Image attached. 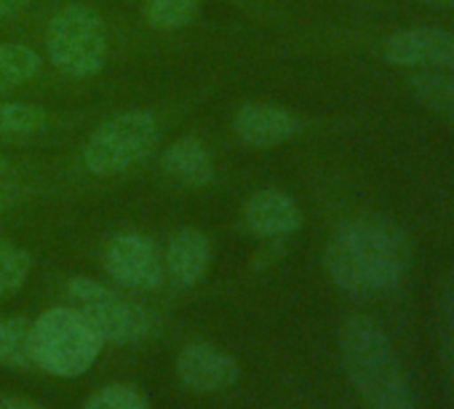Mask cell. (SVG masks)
<instances>
[{"label":"cell","instance_id":"9a60e30c","mask_svg":"<svg viewBox=\"0 0 454 409\" xmlns=\"http://www.w3.org/2000/svg\"><path fill=\"white\" fill-rule=\"evenodd\" d=\"M0 364L12 369L35 366V348H33V321L14 316L0 321Z\"/></svg>","mask_w":454,"mask_h":409},{"label":"cell","instance_id":"ffe728a7","mask_svg":"<svg viewBox=\"0 0 454 409\" xmlns=\"http://www.w3.org/2000/svg\"><path fill=\"white\" fill-rule=\"evenodd\" d=\"M83 409H150V404L137 388L123 385V382H113V385L99 388L86 401Z\"/></svg>","mask_w":454,"mask_h":409},{"label":"cell","instance_id":"44dd1931","mask_svg":"<svg viewBox=\"0 0 454 409\" xmlns=\"http://www.w3.org/2000/svg\"><path fill=\"white\" fill-rule=\"evenodd\" d=\"M17 198H20V187H17L14 182L0 179V215H4Z\"/></svg>","mask_w":454,"mask_h":409},{"label":"cell","instance_id":"484cf974","mask_svg":"<svg viewBox=\"0 0 454 409\" xmlns=\"http://www.w3.org/2000/svg\"><path fill=\"white\" fill-rule=\"evenodd\" d=\"M9 171V163H6V158L4 155H0V177H4Z\"/></svg>","mask_w":454,"mask_h":409},{"label":"cell","instance_id":"7a4b0ae2","mask_svg":"<svg viewBox=\"0 0 454 409\" xmlns=\"http://www.w3.org/2000/svg\"><path fill=\"white\" fill-rule=\"evenodd\" d=\"M340 358L350 385L372 409H414V393L387 332L369 316L340 329Z\"/></svg>","mask_w":454,"mask_h":409},{"label":"cell","instance_id":"603a6c76","mask_svg":"<svg viewBox=\"0 0 454 409\" xmlns=\"http://www.w3.org/2000/svg\"><path fill=\"white\" fill-rule=\"evenodd\" d=\"M0 409H46V406L22 396H6V398H0Z\"/></svg>","mask_w":454,"mask_h":409},{"label":"cell","instance_id":"277c9868","mask_svg":"<svg viewBox=\"0 0 454 409\" xmlns=\"http://www.w3.org/2000/svg\"><path fill=\"white\" fill-rule=\"evenodd\" d=\"M35 366L54 377H81L99 358L105 340L78 308H51L33 321Z\"/></svg>","mask_w":454,"mask_h":409},{"label":"cell","instance_id":"8fae6325","mask_svg":"<svg viewBox=\"0 0 454 409\" xmlns=\"http://www.w3.org/2000/svg\"><path fill=\"white\" fill-rule=\"evenodd\" d=\"M244 225L257 239H286L302 228V212L289 193L268 187L244 203Z\"/></svg>","mask_w":454,"mask_h":409},{"label":"cell","instance_id":"2e32d148","mask_svg":"<svg viewBox=\"0 0 454 409\" xmlns=\"http://www.w3.org/2000/svg\"><path fill=\"white\" fill-rule=\"evenodd\" d=\"M43 62L38 51L22 43H0V91L20 89L38 78Z\"/></svg>","mask_w":454,"mask_h":409},{"label":"cell","instance_id":"ac0fdd59","mask_svg":"<svg viewBox=\"0 0 454 409\" xmlns=\"http://www.w3.org/2000/svg\"><path fill=\"white\" fill-rule=\"evenodd\" d=\"M33 273V255L12 241H0V300L17 295Z\"/></svg>","mask_w":454,"mask_h":409},{"label":"cell","instance_id":"4fadbf2b","mask_svg":"<svg viewBox=\"0 0 454 409\" xmlns=\"http://www.w3.org/2000/svg\"><path fill=\"white\" fill-rule=\"evenodd\" d=\"M163 171L187 187H203L214 179V163L208 150L203 147V142H198L195 137H182L176 142H171L160 158Z\"/></svg>","mask_w":454,"mask_h":409},{"label":"cell","instance_id":"30bf717a","mask_svg":"<svg viewBox=\"0 0 454 409\" xmlns=\"http://www.w3.org/2000/svg\"><path fill=\"white\" fill-rule=\"evenodd\" d=\"M300 131V118L278 105L249 102L233 115V134L241 145L268 150L289 142Z\"/></svg>","mask_w":454,"mask_h":409},{"label":"cell","instance_id":"7402d4cb","mask_svg":"<svg viewBox=\"0 0 454 409\" xmlns=\"http://www.w3.org/2000/svg\"><path fill=\"white\" fill-rule=\"evenodd\" d=\"M30 6V0H0V20H14Z\"/></svg>","mask_w":454,"mask_h":409},{"label":"cell","instance_id":"d4e9b609","mask_svg":"<svg viewBox=\"0 0 454 409\" xmlns=\"http://www.w3.org/2000/svg\"><path fill=\"white\" fill-rule=\"evenodd\" d=\"M449 366H451V380H454V329H451V337H449Z\"/></svg>","mask_w":454,"mask_h":409},{"label":"cell","instance_id":"8992f818","mask_svg":"<svg viewBox=\"0 0 454 409\" xmlns=\"http://www.w3.org/2000/svg\"><path fill=\"white\" fill-rule=\"evenodd\" d=\"M67 297L73 308H78L89 319V324L99 332L105 342L131 345L153 334L150 313L139 303H131L129 297L99 281L75 276L67 284Z\"/></svg>","mask_w":454,"mask_h":409},{"label":"cell","instance_id":"5b68a950","mask_svg":"<svg viewBox=\"0 0 454 409\" xmlns=\"http://www.w3.org/2000/svg\"><path fill=\"white\" fill-rule=\"evenodd\" d=\"M158 121L150 110H123L94 129L83 145V166L97 177H115L137 166L158 142Z\"/></svg>","mask_w":454,"mask_h":409},{"label":"cell","instance_id":"3957f363","mask_svg":"<svg viewBox=\"0 0 454 409\" xmlns=\"http://www.w3.org/2000/svg\"><path fill=\"white\" fill-rule=\"evenodd\" d=\"M49 62L67 78H94L107 62V25L102 14L83 4L70 0L46 28Z\"/></svg>","mask_w":454,"mask_h":409},{"label":"cell","instance_id":"e0dca14e","mask_svg":"<svg viewBox=\"0 0 454 409\" xmlns=\"http://www.w3.org/2000/svg\"><path fill=\"white\" fill-rule=\"evenodd\" d=\"M49 126V113L30 102H0V139H30Z\"/></svg>","mask_w":454,"mask_h":409},{"label":"cell","instance_id":"5bb4252c","mask_svg":"<svg viewBox=\"0 0 454 409\" xmlns=\"http://www.w3.org/2000/svg\"><path fill=\"white\" fill-rule=\"evenodd\" d=\"M414 99L433 115L454 126V75L449 73H419L409 81Z\"/></svg>","mask_w":454,"mask_h":409},{"label":"cell","instance_id":"52a82bcc","mask_svg":"<svg viewBox=\"0 0 454 409\" xmlns=\"http://www.w3.org/2000/svg\"><path fill=\"white\" fill-rule=\"evenodd\" d=\"M105 271L115 284L137 292H153L166 279L163 255L142 233L115 236L105 249Z\"/></svg>","mask_w":454,"mask_h":409},{"label":"cell","instance_id":"ba28073f","mask_svg":"<svg viewBox=\"0 0 454 409\" xmlns=\"http://www.w3.org/2000/svg\"><path fill=\"white\" fill-rule=\"evenodd\" d=\"M382 57L395 67L454 73V33L441 28H409L385 38Z\"/></svg>","mask_w":454,"mask_h":409},{"label":"cell","instance_id":"9c48e42d","mask_svg":"<svg viewBox=\"0 0 454 409\" xmlns=\"http://www.w3.org/2000/svg\"><path fill=\"white\" fill-rule=\"evenodd\" d=\"M176 374L195 393H222L239 382L241 366L231 353L211 342H192L179 350Z\"/></svg>","mask_w":454,"mask_h":409},{"label":"cell","instance_id":"6da1fadb","mask_svg":"<svg viewBox=\"0 0 454 409\" xmlns=\"http://www.w3.org/2000/svg\"><path fill=\"white\" fill-rule=\"evenodd\" d=\"M411 265V244L390 220L358 217L342 223L324 252L329 279L348 295H380L401 284Z\"/></svg>","mask_w":454,"mask_h":409},{"label":"cell","instance_id":"cb8c5ba5","mask_svg":"<svg viewBox=\"0 0 454 409\" xmlns=\"http://www.w3.org/2000/svg\"><path fill=\"white\" fill-rule=\"evenodd\" d=\"M419 4H427V6H438V9L454 12V0H419Z\"/></svg>","mask_w":454,"mask_h":409},{"label":"cell","instance_id":"7c38bea8","mask_svg":"<svg viewBox=\"0 0 454 409\" xmlns=\"http://www.w3.org/2000/svg\"><path fill=\"white\" fill-rule=\"evenodd\" d=\"M166 276L179 289H192L203 281V276L211 268V244L208 239L195 228H182L171 236L168 249L163 255Z\"/></svg>","mask_w":454,"mask_h":409},{"label":"cell","instance_id":"d6986e66","mask_svg":"<svg viewBox=\"0 0 454 409\" xmlns=\"http://www.w3.org/2000/svg\"><path fill=\"white\" fill-rule=\"evenodd\" d=\"M200 12L198 0H147L145 17L158 30H179L195 22Z\"/></svg>","mask_w":454,"mask_h":409}]
</instances>
